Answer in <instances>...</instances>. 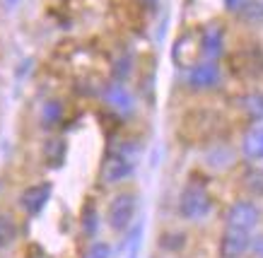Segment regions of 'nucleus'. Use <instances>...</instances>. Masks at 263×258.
Masks as SVG:
<instances>
[{
    "label": "nucleus",
    "mask_w": 263,
    "mask_h": 258,
    "mask_svg": "<svg viewBox=\"0 0 263 258\" xmlns=\"http://www.w3.org/2000/svg\"><path fill=\"white\" fill-rule=\"evenodd\" d=\"M224 222H227V227H237V229H244V232H254L256 227H258V222H261V210L251 201H237L230 205Z\"/></svg>",
    "instance_id": "obj_4"
},
{
    "label": "nucleus",
    "mask_w": 263,
    "mask_h": 258,
    "mask_svg": "<svg viewBox=\"0 0 263 258\" xmlns=\"http://www.w3.org/2000/svg\"><path fill=\"white\" fill-rule=\"evenodd\" d=\"M138 210V198L130 191H121L111 198L109 203V210H106V222L114 232H126L133 217H136Z\"/></svg>",
    "instance_id": "obj_3"
},
{
    "label": "nucleus",
    "mask_w": 263,
    "mask_h": 258,
    "mask_svg": "<svg viewBox=\"0 0 263 258\" xmlns=\"http://www.w3.org/2000/svg\"><path fill=\"white\" fill-rule=\"evenodd\" d=\"M41 118L46 126H56L61 118H63V104L58 102V99H51L44 104V113H41Z\"/></svg>",
    "instance_id": "obj_15"
},
{
    "label": "nucleus",
    "mask_w": 263,
    "mask_h": 258,
    "mask_svg": "<svg viewBox=\"0 0 263 258\" xmlns=\"http://www.w3.org/2000/svg\"><path fill=\"white\" fill-rule=\"evenodd\" d=\"M241 152L251 162H263V123H256L251 130H247L244 143H241Z\"/></svg>",
    "instance_id": "obj_10"
},
{
    "label": "nucleus",
    "mask_w": 263,
    "mask_h": 258,
    "mask_svg": "<svg viewBox=\"0 0 263 258\" xmlns=\"http://www.w3.org/2000/svg\"><path fill=\"white\" fill-rule=\"evenodd\" d=\"M44 157H46L48 164L58 167V164L63 162V157H65V143L63 140H48L46 147H44Z\"/></svg>",
    "instance_id": "obj_14"
},
{
    "label": "nucleus",
    "mask_w": 263,
    "mask_h": 258,
    "mask_svg": "<svg viewBox=\"0 0 263 258\" xmlns=\"http://www.w3.org/2000/svg\"><path fill=\"white\" fill-rule=\"evenodd\" d=\"M249 249H251V232H244L237 227H224L222 239H220V256L244 258Z\"/></svg>",
    "instance_id": "obj_5"
},
{
    "label": "nucleus",
    "mask_w": 263,
    "mask_h": 258,
    "mask_svg": "<svg viewBox=\"0 0 263 258\" xmlns=\"http://www.w3.org/2000/svg\"><path fill=\"white\" fill-rule=\"evenodd\" d=\"M138 3H140L143 8H147V10H152L155 5H157V0H138Z\"/></svg>",
    "instance_id": "obj_20"
},
{
    "label": "nucleus",
    "mask_w": 263,
    "mask_h": 258,
    "mask_svg": "<svg viewBox=\"0 0 263 258\" xmlns=\"http://www.w3.org/2000/svg\"><path fill=\"white\" fill-rule=\"evenodd\" d=\"M220 77H222V73H220V68H217L213 61L191 65V68H189V73H186V82H189V87H193V89L215 87L217 82H220Z\"/></svg>",
    "instance_id": "obj_6"
},
{
    "label": "nucleus",
    "mask_w": 263,
    "mask_h": 258,
    "mask_svg": "<svg viewBox=\"0 0 263 258\" xmlns=\"http://www.w3.org/2000/svg\"><path fill=\"white\" fill-rule=\"evenodd\" d=\"M97 229H99V215H97L95 205L87 203L85 210H82V234H85V236H95Z\"/></svg>",
    "instance_id": "obj_13"
},
{
    "label": "nucleus",
    "mask_w": 263,
    "mask_h": 258,
    "mask_svg": "<svg viewBox=\"0 0 263 258\" xmlns=\"http://www.w3.org/2000/svg\"><path fill=\"white\" fill-rule=\"evenodd\" d=\"M222 49H224V32L222 27H208L205 32H203V36H200V51H203V56L208 58V61H213V58L222 56Z\"/></svg>",
    "instance_id": "obj_9"
},
{
    "label": "nucleus",
    "mask_w": 263,
    "mask_h": 258,
    "mask_svg": "<svg viewBox=\"0 0 263 258\" xmlns=\"http://www.w3.org/2000/svg\"><path fill=\"white\" fill-rule=\"evenodd\" d=\"M133 169H136V145L121 143L102 164V181L104 184H121L123 178L133 174Z\"/></svg>",
    "instance_id": "obj_1"
},
{
    "label": "nucleus",
    "mask_w": 263,
    "mask_h": 258,
    "mask_svg": "<svg viewBox=\"0 0 263 258\" xmlns=\"http://www.w3.org/2000/svg\"><path fill=\"white\" fill-rule=\"evenodd\" d=\"M224 3H227V8H232V10H239L247 5V0H224Z\"/></svg>",
    "instance_id": "obj_19"
},
{
    "label": "nucleus",
    "mask_w": 263,
    "mask_h": 258,
    "mask_svg": "<svg viewBox=\"0 0 263 258\" xmlns=\"http://www.w3.org/2000/svg\"><path fill=\"white\" fill-rule=\"evenodd\" d=\"M17 239V222L10 215L0 212V251L12 246Z\"/></svg>",
    "instance_id": "obj_12"
},
{
    "label": "nucleus",
    "mask_w": 263,
    "mask_h": 258,
    "mask_svg": "<svg viewBox=\"0 0 263 258\" xmlns=\"http://www.w3.org/2000/svg\"><path fill=\"white\" fill-rule=\"evenodd\" d=\"M102 99L111 106L116 113H130L136 109V99H133V94L123 87V82H114L109 87H104Z\"/></svg>",
    "instance_id": "obj_8"
},
{
    "label": "nucleus",
    "mask_w": 263,
    "mask_h": 258,
    "mask_svg": "<svg viewBox=\"0 0 263 258\" xmlns=\"http://www.w3.org/2000/svg\"><path fill=\"white\" fill-rule=\"evenodd\" d=\"M239 104L249 118H254L256 123H263V92H249L241 97Z\"/></svg>",
    "instance_id": "obj_11"
},
{
    "label": "nucleus",
    "mask_w": 263,
    "mask_h": 258,
    "mask_svg": "<svg viewBox=\"0 0 263 258\" xmlns=\"http://www.w3.org/2000/svg\"><path fill=\"white\" fill-rule=\"evenodd\" d=\"M130 65H133V61H130V56H123L116 63V68H114V73H116V82H123L128 77V73H130Z\"/></svg>",
    "instance_id": "obj_18"
},
{
    "label": "nucleus",
    "mask_w": 263,
    "mask_h": 258,
    "mask_svg": "<svg viewBox=\"0 0 263 258\" xmlns=\"http://www.w3.org/2000/svg\"><path fill=\"white\" fill-rule=\"evenodd\" d=\"M247 188L251 191L254 195H263V169H254V171H249V176H247Z\"/></svg>",
    "instance_id": "obj_17"
},
{
    "label": "nucleus",
    "mask_w": 263,
    "mask_h": 258,
    "mask_svg": "<svg viewBox=\"0 0 263 258\" xmlns=\"http://www.w3.org/2000/svg\"><path fill=\"white\" fill-rule=\"evenodd\" d=\"M51 188H53V186L48 184V181L29 186V188L20 195V208H22L27 215H39L41 210L46 208V203L51 201Z\"/></svg>",
    "instance_id": "obj_7"
},
{
    "label": "nucleus",
    "mask_w": 263,
    "mask_h": 258,
    "mask_svg": "<svg viewBox=\"0 0 263 258\" xmlns=\"http://www.w3.org/2000/svg\"><path fill=\"white\" fill-rule=\"evenodd\" d=\"M213 210V198L208 193V188L203 184H186L181 195H179V215L183 220H203L210 215Z\"/></svg>",
    "instance_id": "obj_2"
},
{
    "label": "nucleus",
    "mask_w": 263,
    "mask_h": 258,
    "mask_svg": "<svg viewBox=\"0 0 263 258\" xmlns=\"http://www.w3.org/2000/svg\"><path fill=\"white\" fill-rule=\"evenodd\" d=\"M82 258H111V244H106V242L89 244L87 251L82 253Z\"/></svg>",
    "instance_id": "obj_16"
}]
</instances>
